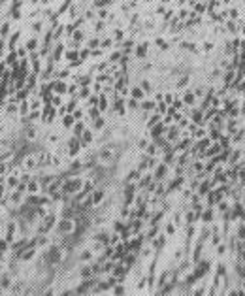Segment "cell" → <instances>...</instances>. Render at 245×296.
<instances>
[{
	"instance_id": "9a60e30c",
	"label": "cell",
	"mask_w": 245,
	"mask_h": 296,
	"mask_svg": "<svg viewBox=\"0 0 245 296\" xmlns=\"http://www.w3.org/2000/svg\"><path fill=\"white\" fill-rule=\"evenodd\" d=\"M66 91V85L64 83H57L55 85V94H60V92H64Z\"/></svg>"
},
{
	"instance_id": "9c48e42d",
	"label": "cell",
	"mask_w": 245,
	"mask_h": 296,
	"mask_svg": "<svg viewBox=\"0 0 245 296\" xmlns=\"http://www.w3.org/2000/svg\"><path fill=\"white\" fill-rule=\"evenodd\" d=\"M74 123H76V119H74V115H72V113H68V115H64V117H62V127H64V128H72V127H74Z\"/></svg>"
},
{
	"instance_id": "2e32d148",
	"label": "cell",
	"mask_w": 245,
	"mask_h": 296,
	"mask_svg": "<svg viewBox=\"0 0 245 296\" xmlns=\"http://www.w3.org/2000/svg\"><path fill=\"white\" fill-rule=\"evenodd\" d=\"M219 247H217V255H225L226 253V243H217Z\"/></svg>"
},
{
	"instance_id": "277c9868",
	"label": "cell",
	"mask_w": 245,
	"mask_h": 296,
	"mask_svg": "<svg viewBox=\"0 0 245 296\" xmlns=\"http://www.w3.org/2000/svg\"><path fill=\"white\" fill-rule=\"evenodd\" d=\"M153 170H155V172H153V179H155V181H162V179L166 177V174H168V170H170V168H168V164L158 162Z\"/></svg>"
},
{
	"instance_id": "4fadbf2b",
	"label": "cell",
	"mask_w": 245,
	"mask_h": 296,
	"mask_svg": "<svg viewBox=\"0 0 245 296\" xmlns=\"http://www.w3.org/2000/svg\"><path fill=\"white\" fill-rule=\"evenodd\" d=\"M166 234H168V236H172V234H176V223H174V221H172V223H168V225H166Z\"/></svg>"
},
{
	"instance_id": "7c38bea8",
	"label": "cell",
	"mask_w": 245,
	"mask_h": 296,
	"mask_svg": "<svg viewBox=\"0 0 245 296\" xmlns=\"http://www.w3.org/2000/svg\"><path fill=\"white\" fill-rule=\"evenodd\" d=\"M164 241H166V236L162 234V236H158V238H157V240L153 241V247H155V249H160L162 245H164Z\"/></svg>"
},
{
	"instance_id": "5b68a950",
	"label": "cell",
	"mask_w": 245,
	"mask_h": 296,
	"mask_svg": "<svg viewBox=\"0 0 245 296\" xmlns=\"http://www.w3.org/2000/svg\"><path fill=\"white\" fill-rule=\"evenodd\" d=\"M117 159V153H115V149H111V147H108V149H104L102 153H100V162L102 164H111L113 160Z\"/></svg>"
},
{
	"instance_id": "52a82bcc",
	"label": "cell",
	"mask_w": 245,
	"mask_h": 296,
	"mask_svg": "<svg viewBox=\"0 0 245 296\" xmlns=\"http://www.w3.org/2000/svg\"><path fill=\"white\" fill-rule=\"evenodd\" d=\"M128 96H130V98H136L138 102H141V100H143V98H145L147 94H145V92H143V89L138 85V87H132V89L128 91Z\"/></svg>"
},
{
	"instance_id": "ba28073f",
	"label": "cell",
	"mask_w": 245,
	"mask_h": 296,
	"mask_svg": "<svg viewBox=\"0 0 245 296\" xmlns=\"http://www.w3.org/2000/svg\"><path fill=\"white\" fill-rule=\"evenodd\" d=\"M104 191L102 189H98V191H92L91 192V198H92V206H100L102 202H104Z\"/></svg>"
},
{
	"instance_id": "30bf717a",
	"label": "cell",
	"mask_w": 245,
	"mask_h": 296,
	"mask_svg": "<svg viewBox=\"0 0 245 296\" xmlns=\"http://www.w3.org/2000/svg\"><path fill=\"white\" fill-rule=\"evenodd\" d=\"M10 245H11V243H10L6 238H0V257L6 255V253L10 251Z\"/></svg>"
},
{
	"instance_id": "8fae6325",
	"label": "cell",
	"mask_w": 245,
	"mask_h": 296,
	"mask_svg": "<svg viewBox=\"0 0 245 296\" xmlns=\"http://www.w3.org/2000/svg\"><path fill=\"white\" fill-rule=\"evenodd\" d=\"M127 108H128V110H132V111H136V110H140V102L136 100V98H130V96H128V100H127Z\"/></svg>"
},
{
	"instance_id": "5bb4252c",
	"label": "cell",
	"mask_w": 245,
	"mask_h": 296,
	"mask_svg": "<svg viewBox=\"0 0 245 296\" xmlns=\"http://www.w3.org/2000/svg\"><path fill=\"white\" fill-rule=\"evenodd\" d=\"M6 183L4 181H0V204H4V194H6Z\"/></svg>"
},
{
	"instance_id": "3957f363",
	"label": "cell",
	"mask_w": 245,
	"mask_h": 296,
	"mask_svg": "<svg viewBox=\"0 0 245 296\" xmlns=\"http://www.w3.org/2000/svg\"><path fill=\"white\" fill-rule=\"evenodd\" d=\"M57 228H59L60 234H72L74 230H76V221L70 219V217H64V219H60L57 223Z\"/></svg>"
},
{
	"instance_id": "e0dca14e",
	"label": "cell",
	"mask_w": 245,
	"mask_h": 296,
	"mask_svg": "<svg viewBox=\"0 0 245 296\" xmlns=\"http://www.w3.org/2000/svg\"><path fill=\"white\" fill-rule=\"evenodd\" d=\"M113 292H115V294H122V292H125V287H122V285L119 283V285H115V287H113Z\"/></svg>"
},
{
	"instance_id": "6da1fadb",
	"label": "cell",
	"mask_w": 245,
	"mask_h": 296,
	"mask_svg": "<svg viewBox=\"0 0 245 296\" xmlns=\"http://www.w3.org/2000/svg\"><path fill=\"white\" fill-rule=\"evenodd\" d=\"M83 187V177H70L62 181V192L64 194H78Z\"/></svg>"
},
{
	"instance_id": "8992f818",
	"label": "cell",
	"mask_w": 245,
	"mask_h": 296,
	"mask_svg": "<svg viewBox=\"0 0 245 296\" xmlns=\"http://www.w3.org/2000/svg\"><path fill=\"white\" fill-rule=\"evenodd\" d=\"M40 192H43V187H42L40 181H30V183H27V194H40Z\"/></svg>"
},
{
	"instance_id": "7a4b0ae2",
	"label": "cell",
	"mask_w": 245,
	"mask_h": 296,
	"mask_svg": "<svg viewBox=\"0 0 245 296\" xmlns=\"http://www.w3.org/2000/svg\"><path fill=\"white\" fill-rule=\"evenodd\" d=\"M42 160V155L40 153H34V155H27L23 159V162H21V168H23V172H30V170H34L36 166H38V162Z\"/></svg>"
}]
</instances>
